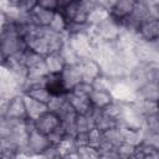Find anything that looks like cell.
I'll return each instance as SVG.
<instances>
[{"mask_svg": "<svg viewBox=\"0 0 159 159\" xmlns=\"http://www.w3.org/2000/svg\"><path fill=\"white\" fill-rule=\"evenodd\" d=\"M58 125H61V119H60L58 114H56L51 111L45 112L42 116H40L37 119H35V128L45 134L51 133Z\"/></svg>", "mask_w": 159, "mask_h": 159, "instance_id": "7", "label": "cell"}, {"mask_svg": "<svg viewBox=\"0 0 159 159\" xmlns=\"http://www.w3.org/2000/svg\"><path fill=\"white\" fill-rule=\"evenodd\" d=\"M67 102V94H62V96H52L50 102L47 103V109L53 112V113H58L60 109L65 106V103Z\"/></svg>", "mask_w": 159, "mask_h": 159, "instance_id": "21", "label": "cell"}, {"mask_svg": "<svg viewBox=\"0 0 159 159\" xmlns=\"http://www.w3.org/2000/svg\"><path fill=\"white\" fill-rule=\"evenodd\" d=\"M25 97V104H26V113H27V117L31 118V119H37L40 116H42L45 112H47V104L42 103V102H39L26 94H24Z\"/></svg>", "mask_w": 159, "mask_h": 159, "instance_id": "14", "label": "cell"}, {"mask_svg": "<svg viewBox=\"0 0 159 159\" xmlns=\"http://www.w3.org/2000/svg\"><path fill=\"white\" fill-rule=\"evenodd\" d=\"M89 98H91V102H92L93 107L97 108V109H103V108H106L107 106H109L114 101L112 91L97 89V88H93Z\"/></svg>", "mask_w": 159, "mask_h": 159, "instance_id": "13", "label": "cell"}, {"mask_svg": "<svg viewBox=\"0 0 159 159\" xmlns=\"http://www.w3.org/2000/svg\"><path fill=\"white\" fill-rule=\"evenodd\" d=\"M157 109H158V114H159V99H158V102H157Z\"/></svg>", "mask_w": 159, "mask_h": 159, "instance_id": "29", "label": "cell"}, {"mask_svg": "<svg viewBox=\"0 0 159 159\" xmlns=\"http://www.w3.org/2000/svg\"><path fill=\"white\" fill-rule=\"evenodd\" d=\"M137 98L142 101H150V102H158L159 99V87L154 81H148L144 84H142L137 89Z\"/></svg>", "mask_w": 159, "mask_h": 159, "instance_id": "12", "label": "cell"}, {"mask_svg": "<svg viewBox=\"0 0 159 159\" xmlns=\"http://www.w3.org/2000/svg\"><path fill=\"white\" fill-rule=\"evenodd\" d=\"M82 80L89 83H93V81L103 73L101 63L94 58V57H84L78 61Z\"/></svg>", "mask_w": 159, "mask_h": 159, "instance_id": "5", "label": "cell"}, {"mask_svg": "<svg viewBox=\"0 0 159 159\" xmlns=\"http://www.w3.org/2000/svg\"><path fill=\"white\" fill-rule=\"evenodd\" d=\"M45 86L52 96H62L68 93L61 73H47L45 77Z\"/></svg>", "mask_w": 159, "mask_h": 159, "instance_id": "11", "label": "cell"}, {"mask_svg": "<svg viewBox=\"0 0 159 159\" xmlns=\"http://www.w3.org/2000/svg\"><path fill=\"white\" fill-rule=\"evenodd\" d=\"M55 14H56V11H51V10H47V9H43L39 5H36L29 12V16L36 26H39V27H50Z\"/></svg>", "mask_w": 159, "mask_h": 159, "instance_id": "8", "label": "cell"}, {"mask_svg": "<svg viewBox=\"0 0 159 159\" xmlns=\"http://www.w3.org/2000/svg\"><path fill=\"white\" fill-rule=\"evenodd\" d=\"M68 135V133L66 132V129L63 128V125L61 124V125H58L57 128H55L51 133H48L47 134V137H48V139H50V142H51V144H55V145H58Z\"/></svg>", "mask_w": 159, "mask_h": 159, "instance_id": "23", "label": "cell"}, {"mask_svg": "<svg viewBox=\"0 0 159 159\" xmlns=\"http://www.w3.org/2000/svg\"><path fill=\"white\" fill-rule=\"evenodd\" d=\"M134 150H135V145L134 144H130L128 142H123L117 148V152H118V157L119 158H133Z\"/></svg>", "mask_w": 159, "mask_h": 159, "instance_id": "25", "label": "cell"}, {"mask_svg": "<svg viewBox=\"0 0 159 159\" xmlns=\"http://www.w3.org/2000/svg\"><path fill=\"white\" fill-rule=\"evenodd\" d=\"M135 2L137 0H113L108 7L111 17L122 25V22L132 14Z\"/></svg>", "mask_w": 159, "mask_h": 159, "instance_id": "6", "label": "cell"}, {"mask_svg": "<svg viewBox=\"0 0 159 159\" xmlns=\"http://www.w3.org/2000/svg\"><path fill=\"white\" fill-rule=\"evenodd\" d=\"M27 117L24 93H17L9 99L1 98V118L20 120Z\"/></svg>", "mask_w": 159, "mask_h": 159, "instance_id": "1", "label": "cell"}, {"mask_svg": "<svg viewBox=\"0 0 159 159\" xmlns=\"http://www.w3.org/2000/svg\"><path fill=\"white\" fill-rule=\"evenodd\" d=\"M133 158H143V159L153 158V159H158L159 158V148H157L155 145L143 140L142 143L135 145V150H134Z\"/></svg>", "mask_w": 159, "mask_h": 159, "instance_id": "16", "label": "cell"}, {"mask_svg": "<svg viewBox=\"0 0 159 159\" xmlns=\"http://www.w3.org/2000/svg\"><path fill=\"white\" fill-rule=\"evenodd\" d=\"M61 76H62V80L65 82V86L67 87L68 92L76 86L82 80V75H81V70H80V65L78 62L77 63H70V65H66L65 68L62 70L61 72Z\"/></svg>", "mask_w": 159, "mask_h": 159, "instance_id": "9", "label": "cell"}, {"mask_svg": "<svg viewBox=\"0 0 159 159\" xmlns=\"http://www.w3.org/2000/svg\"><path fill=\"white\" fill-rule=\"evenodd\" d=\"M93 91V84L89 83V82H86V81H81L78 84H76L70 92L75 93V94H80V96H91Z\"/></svg>", "mask_w": 159, "mask_h": 159, "instance_id": "24", "label": "cell"}, {"mask_svg": "<svg viewBox=\"0 0 159 159\" xmlns=\"http://www.w3.org/2000/svg\"><path fill=\"white\" fill-rule=\"evenodd\" d=\"M152 14L159 19V0H152Z\"/></svg>", "mask_w": 159, "mask_h": 159, "instance_id": "28", "label": "cell"}, {"mask_svg": "<svg viewBox=\"0 0 159 159\" xmlns=\"http://www.w3.org/2000/svg\"><path fill=\"white\" fill-rule=\"evenodd\" d=\"M51 145V142L47 137V134L40 132L39 129H32L29 137L27 147H26V157L29 155H40Z\"/></svg>", "mask_w": 159, "mask_h": 159, "instance_id": "3", "label": "cell"}, {"mask_svg": "<svg viewBox=\"0 0 159 159\" xmlns=\"http://www.w3.org/2000/svg\"><path fill=\"white\" fill-rule=\"evenodd\" d=\"M67 21L66 19L63 17V15L60 12V11H56L55 16H53V20L50 25V29L56 31V32H60V34H66V30H67Z\"/></svg>", "mask_w": 159, "mask_h": 159, "instance_id": "20", "label": "cell"}, {"mask_svg": "<svg viewBox=\"0 0 159 159\" xmlns=\"http://www.w3.org/2000/svg\"><path fill=\"white\" fill-rule=\"evenodd\" d=\"M92 27L104 42H116L124 31L122 25L114 19H112L111 16L106 19L104 21H102L101 24L92 26Z\"/></svg>", "mask_w": 159, "mask_h": 159, "instance_id": "2", "label": "cell"}, {"mask_svg": "<svg viewBox=\"0 0 159 159\" xmlns=\"http://www.w3.org/2000/svg\"><path fill=\"white\" fill-rule=\"evenodd\" d=\"M144 130L145 133H158L159 132V114L152 113L144 117Z\"/></svg>", "mask_w": 159, "mask_h": 159, "instance_id": "19", "label": "cell"}, {"mask_svg": "<svg viewBox=\"0 0 159 159\" xmlns=\"http://www.w3.org/2000/svg\"><path fill=\"white\" fill-rule=\"evenodd\" d=\"M37 5L51 11H58L60 0H37Z\"/></svg>", "mask_w": 159, "mask_h": 159, "instance_id": "27", "label": "cell"}, {"mask_svg": "<svg viewBox=\"0 0 159 159\" xmlns=\"http://www.w3.org/2000/svg\"><path fill=\"white\" fill-rule=\"evenodd\" d=\"M45 65L48 73H61L66 66V62L60 52H51L45 56Z\"/></svg>", "mask_w": 159, "mask_h": 159, "instance_id": "15", "label": "cell"}, {"mask_svg": "<svg viewBox=\"0 0 159 159\" xmlns=\"http://www.w3.org/2000/svg\"><path fill=\"white\" fill-rule=\"evenodd\" d=\"M109 16H111L109 15V9L98 4L97 6H94L89 11V14L87 16V22L91 26H96V25L101 24L102 21H104L106 19H108Z\"/></svg>", "mask_w": 159, "mask_h": 159, "instance_id": "18", "label": "cell"}, {"mask_svg": "<svg viewBox=\"0 0 159 159\" xmlns=\"http://www.w3.org/2000/svg\"><path fill=\"white\" fill-rule=\"evenodd\" d=\"M67 98L78 114H89L96 109L88 96H80V94H75L72 92H68Z\"/></svg>", "mask_w": 159, "mask_h": 159, "instance_id": "10", "label": "cell"}, {"mask_svg": "<svg viewBox=\"0 0 159 159\" xmlns=\"http://www.w3.org/2000/svg\"><path fill=\"white\" fill-rule=\"evenodd\" d=\"M137 35L145 42H159V19L157 16H149L139 25Z\"/></svg>", "mask_w": 159, "mask_h": 159, "instance_id": "4", "label": "cell"}, {"mask_svg": "<svg viewBox=\"0 0 159 159\" xmlns=\"http://www.w3.org/2000/svg\"><path fill=\"white\" fill-rule=\"evenodd\" d=\"M24 94H26V96H29V97H31V98H34V99H36L39 102H42L45 104H47L50 102L51 97H52V94L50 93V91L46 88L45 84L32 86V87L27 88L24 92Z\"/></svg>", "mask_w": 159, "mask_h": 159, "instance_id": "17", "label": "cell"}, {"mask_svg": "<svg viewBox=\"0 0 159 159\" xmlns=\"http://www.w3.org/2000/svg\"><path fill=\"white\" fill-rule=\"evenodd\" d=\"M37 5V0H21L17 9L21 14H29Z\"/></svg>", "mask_w": 159, "mask_h": 159, "instance_id": "26", "label": "cell"}, {"mask_svg": "<svg viewBox=\"0 0 159 159\" xmlns=\"http://www.w3.org/2000/svg\"><path fill=\"white\" fill-rule=\"evenodd\" d=\"M77 152V158H84V159H89V158H99V153L98 149L87 144V145H82V147H77L76 149Z\"/></svg>", "mask_w": 159, "mask_h": 159, "instance_id": "22", "label": "cell"}]
</instances>
